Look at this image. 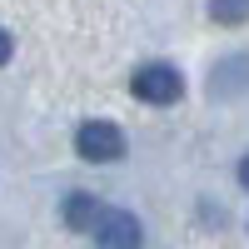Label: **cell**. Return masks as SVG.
<instances>
[{
  "mask_svg": "<svg viewBox=\"0 0 249 249\" xmlns=\"http://www.w3.org/2000/svg\"><path fill=\"white\" fill-rule=\"evenodd\" d=\"M135 100H144V105H175V100L184 95V80L175 65H140L135 80H130Z\"/></svg>",
  "mask_w": 249,
  "mask_h": 249,
  "instance_id": "6da1fadb",
  "label": "cell"
},
{
  "mask_svg": "<svg viewBox=\"0 0 249 249\" xmlns=\"http://www.w3.org/2000/svg\"><path fill=\"white\" fill-rule=\"evenodd\" d=\"M239 184H244V190H249V155L239 160Z\"/></svg>",
  "mask_w": 249,
  "mask_h": 249,
  "instance_id": "52a82bcc",
  "label": "cell"
},
{
  "mask_svg": "<svg viewBox=\"0 0 249 249\" xmlns=\"http://www.w3.org/2000/svg\"><path fill=\"white\" fill-rule=\"evenodd\" d=\"M90 234H95L100 244H120V249H135V244L144 239L140 219H135V214H124V210H110V204H100V214H95V224H90Z\"/></svg>",
  "mask_w": 249,
  "mask_h": 249,
  "instance_id": "3957f363",
  "label": "cell"
},
{
  "mask_svg": "<svg viewBox=\"0 0 249 249\" xmlns=\"http://www.w3.org/2000/svg\"><path fill=\"white\" fill-rule=\"evenodd\" d=\"M75 150L85 155L90 164H110V160L124 155V135H120V124H110V120H90V124H80Z\"/></svg>",
  "mask_w": 249,
  "mask_h": 249,
  "instance_id": "7a4b0ae2",
  "label": "cell"
},
{
  "mask_svg": "<svg viewBox=\"0 0 249 249\" xmlns=\"http://www.w3.org/2000/svg\"><path fill=\"white\" fill-rule=\"evenodd\" d=\"M10 50H15V45H10V35L0 30V65H5V60H10Z\"/></svg>",
  "mask_w": 249,
  "mask_h": 249,
  "instance_id": "8992f818",
  "label": "cell"
},
{
  "mask_svg": "<svg viewBox=\"0 0 249 249\" xmlns=\"http://www.w3.org/2000/svg\"><path fill=\"white\" fill-rule=\"evenodd\" d=\"M95 214H100V199H90V195H70L65 199V224H70V230H85L90 234Z\"/></svg>",
  "mask_w": 249,
  "mask_h": 249,
  "instance_id": "277c9868",
  "label": "cell"
},
{
  "mask_svg": "<svg viewBox=\"0 0 249 249\" xmlns=\"http://www.w3.org/2000/svg\"><path fill=\"white\" fill-rule=\"evenodd\" d=\"M210 15L219 25H244L249 20V0H210Z\"/></svg>",
  "mask_w": 249,
  "mask_h": 249,
  "instance_id": "5b68a950",
  "label": "cell"
}]
</instances>
